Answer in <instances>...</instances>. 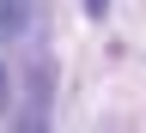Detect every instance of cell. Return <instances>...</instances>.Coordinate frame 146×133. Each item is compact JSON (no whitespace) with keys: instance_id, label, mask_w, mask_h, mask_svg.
Listing matches in <instances>:
<instances>
[{"instance_id":"obj_1","label":"cell","mask_w":146,"mask_h":133,"mask_svg":"<svg viewBox=\"0 0 146 133\" xmlns=\"http://www.w3.org/2000/svg\"><path fill=\"white\" fill-rule=\"evenodd\" d=\"M31 24V0H0V36H18Z\"/></svg>"},{"instance_id":"obj_2","label":"cell","mask_w":146,"mask_h":133,"mask_svg":"<svg viewBox=\"0 0 146 133\" xmlns=\"http://www.w3.org/2000/svg\"><path fill=\"white\" fill-rule=\"evenodd\" d=\"M85 12H91V18H104V12H110V0H85Z\"/></svg>"},{"instance_id":"obj_3","label":"cell","mask_w":146,"mask_h":133,"mask_svg":"<svg viewBox=\"0 0 146 133\" xmlns=\"http://www.w3.org/2000/svg\"><path fill=\"white\" fill-rule=\"evenodd\" d=\"M0 97H6V67H0Z\"/></svg>"}]
</instances>
